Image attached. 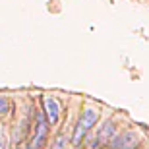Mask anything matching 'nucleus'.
<instances>
[{"label":"nucleus","instance_id":"1","mask_svg":"<svg viewBox=\"0 0 149 149\" xmlns=\"http://www.w3.org/2000/svg\"><path fill=\"white\" fill-rule=\"evenodd\" d=\"M97 118H99V112L93 111V109H87V111L83 112L81 118H79V122H77L76 130H74V136H72V143L74 145H79V141L85 138V134L95 126Z\"/></svg>","mask_w":149,"mask_h":149},{"label":"nucleus","instance_id":"2","mask_svg":"<svg viewBox=\"0 0 149 149\" xmlns=\"http://www.w3.org/2000/svg\"><path fill=\"white\" fill-rule=\"evenodd\" d=\"M35 120H37V126H35V136L31 139V149H41L47 143V136H49V124H47V118L41 111L35 109Z\"/></svg>","mask_w":149,"mask_h":149},{"label":"nucleus","instance_id":"3","mask_svg":"<svg viewBox=\"0 0 149 149\" xmlns=\"http://www.w3.org/2000/svg\"><path fill=\"white\" fill-rule=\"evenodd\" d=\"M45 105V112H47V122L49 124H56L58 118H60V105L54 97H45L43 99Z\"/></svg>","mask_w":149,"mask_h":149},{"label":"nucleus","instance_id":"4","mask_svg":"<svg viewBox=\"0 0 149 149\" xmlns=\"http://www.w3.org/2000/svg\"><path fill=\"white\" fill-rule=\"evenodd\" d=\"M139 143V139L136 134H124V136H120V138H116L114 141H112V147L114 149H136Z\"/></svg>","mask_w":149,"mask_h":149},{"label":"nucleus","instance_id":"5","mask_svg":"<svg viewBox=\"0 0 149 149\" xmlns=\"http://www.w3.org/2000/svg\"><path fill=\"white\" fill-rule=\"evenodd\" d=\"M111 132H114V126H112V122H107L105 128H103V132H101L99 139H111Z\"/></svg>","mask_w":149,"mask_h":149},{"label":"nucleus","instance_id":"6","mask_svg":"<svg viewBox=\"0 0 149 149\" xmlns=\"http://www.w3.org/2000/svg\"><path fill=\"white\" fill-rule=\"evenodd\" d=\"M6 111H8V101L4 97H0V114H4Z\"/></svg>","mask_w":149,"mask_h":149},{"label":"nucleus","instance_id":"7","mask_svg":"<svg viewBox=\"0 0 149 149\" xmlns=\"http://www.w3.org/2000/svg\"><path fill=\"white\" fill-rule=\"evenodd\" d=\"M50 149H64V138H58V139H56V143L52 145Z\"/></svg>","mask_w":149,"mask_h":149},{"label":"nucleus","instance_id":"8","mask_svg":"<svg viewBox=\"0 0 149 149\" xmlns=\"http://www.w3.org/2000/svg\"><path fill=\"white\" fill-rule=\"evenodd\" d=\"M0 149H8V141H6V138L0 134Z\"/></svg>","mask_w":149,"mask_h":149}]
</instances>
